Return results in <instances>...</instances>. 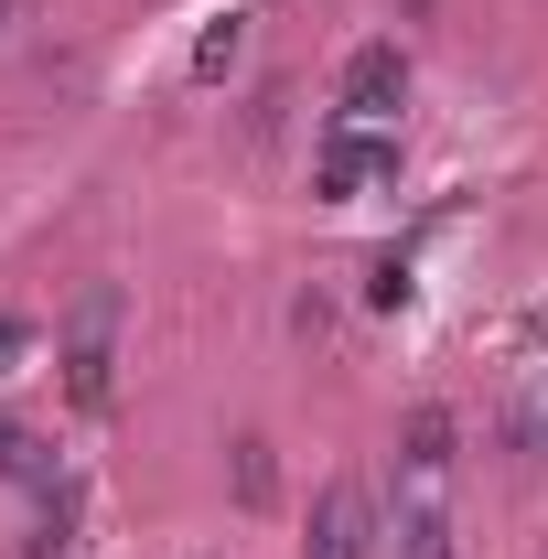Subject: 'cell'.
<instances>
[{"mask_svg":"<svg viewBox=\"0 0 548 559\" xmlns=\"http://www.w3.org/2000/svg\"><path fill=\"white\" fill-rule=\"evenodd\" d=\"M55 366H65V399H75V409H108V399H119V290H108V280L65 312Z\"/></svg>","mask_w":548,"mask_h":559,"instance_id":"1","label":"cell"},{"mask_svg":"<svg viewBox=\"0 0 548 559\" xmlns=\"http://www.w3.org/2000/svg\"><path fill=\"white\" fill-rule=\"evenodd\" d=\"M377 183H398V130L334 119V130H323V151H312V194L355 205V194H377Z\"/></svg>","mask_w":548,"mask_h":559,"instance_id":"2","label":"cell"},{"mask_svg":"<svg viewBox=\"0 0 548 559\" xmlns=\"http://www.w3.org/2000/svg\"><path fill=\"white\" fill-rule=\"evenodd\" d=\"M398 97H409V55H398V44H355V55H344V75H334V108H344V119L388 130Z\"/></svg>","mask_w":548,"mask_h":559,"instance_id":"3","label":"cell"},{"mask_svg":"<svg viewBox=\"0 0 548 559\" xmlns=\"http://www.w3.org/2000/svg\"><path fill=\"white\" fill-rule=\"evenodd\" d=\"M377 549V495L355 485H323V506H312V538H301V559H366Z\"/></svg>","mask_w":548,"mask_h":559,"instance_id":"4","label":"cell"},{"mask_svg":"<svg viewBox=\"0 0 548 559\" xmlns=\"http://www.w3.org/2000/svg\"><path fill=\"white\" fill-rule=\"evenodd\" d=\"M452 441H463V419L430 399V409H409V430H398V463H409L419 485H430V474H452Z\"/></svg>","mask_w":548,"mask_h":559,"instance_id":"5","label":"cell"},{"mask_svg":"<svg viewBox=\"0 0 548 559\" xmlns=\"http://www.w3.org/2000/svg\"><path fill=\"white\" fill-rule=\"evenodd\" d=\"M0 485H65L55 452H44V430H22L11 409H0Z\"/></svg>","mask_w":548,"mask_h":559,"instance_id":"6","label":"cell"},{"mask_svg":"<svg viewBox=\"0 0 548 559\" xmlns=\"http://www.w3.org/2000/svg\"><path fill=\"white\" fill-rule=\"evenodd\" d=\"M22 559H75V485H44V527L22 538Z\"/></svg>","mask_w":548,"mask_h":559,"instance_id":"7","label":"cell"},{"mask_svg":"<svg viewBox=\"0 0 548 559\" xmlns=\"http://www.w3.org/2000/svg\"><path fill=\"white\" fill-rule=\"evenodd\" d=\"M237 55H248V11H226V22H205V33H194V75H205V86L237 66Z\"/></svg>","mask_w":548,"mask_h":559,"instance_id":"8","label":"cell"},{"mask_svg":"<svg viewBox=\"0 0 548 559\" xmlns=\"http://www.w3.org/2000/svg\"><path fill=\"white\" fill-rule=\"evenodd\" d=\"M388 559H452V516H441V506H419V516H398V538H388Z\"/></svg>","mask_w":548,"mask_h":559,"instance_id":"9","label":"cell"},{"mask_svg":"<svg viewBox=\"0 0 548 559\" xmlns=\"http://www.w3.org/2000/svg\"><path fill=\"white\" fill-rule=\"evenodd\" d=\"M270 485H279V474H270V441H237V495L270 506Z\"/></svg>","mask_w":548,"mask_h":559,"instance_id":"10","label":"cell"},{"mask_svg":"<svg viewBox=\"0 0 548 559\" xmlns=\"http://www.w3.org/2000/svg\"><path fill=\"white\" fill-rule=\"evenodd\" d=\"M366 290H377V301H409V259H398V248H388V259H377V270H366Z\"/></svg>","mask_w":548,"mask_h":559,"instance_id":"11","label":"cell"},{"mask_svg":"<svg viewBox=\"0 0 548 559\" xmlns=\"http://www.w3.org/2000/svg\"><path fill=\"white\" fill-rule=\"evenodd\" d=\"M22 345H33V323H22V312H0V377L22 366Z\"/></svg>","mask_w":548,"mask_h":559,"instance_id":"12","label":"cell"},{"mask_svg":"<svg viewBox=\"0 0 548 559\" xmlns=\"http://www.w3.org/2000/svg\"><path fill=\"white\" fill-rule=\"evenodd\" d=\"M0 44H11V0H0Z\"/></svg>","mask_w":548,"mask_h":559,"instance_id":"13","label":"cell"},{"mask_svg":"<svg viewBox=\"0 0 548 559\" xmlns=\"http://www.w3.org/2000/svg\"><path fill=\"white\" fill-rule=\"evenodd\" d=\"M538 452H548V409H538Z\"/></svg>","mask_w":548,"mask_h":559,"instance_id":"14","label":"cell"}]
</instances>
